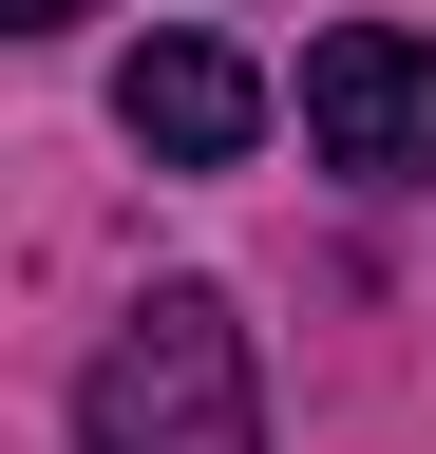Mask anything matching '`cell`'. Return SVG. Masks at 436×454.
Returning a JSON list of instances; mask_svg holds the SVG:
<instances>
[{"label": "cell", "instance_id": "1", "mask_svg": "<svg viewBox=\"0 0 436 454\" xmlns=\"http://www.w3.org/2000/svg\"><path fill=\"white\" fill-rule=\"evenodd\" d=\"M76 454H266L247 322L209 303V284H152V303L95 340V379H76Z\"/></svg>", "mask_w": 436, "mask_h": 454}, {"label": "cell", "instance_id": "2", "mask_svg": "<svg viewBox=\"0 0 436 454\" xmlns=\"http://www.w3.org/2000/svg\"><path fill=\"white\" fill-rule=\"evenodd\" d=\"M304 133H322V170H361V190H417V170H436V38L342 20L304 57Z\"/></svg>", "mask_w": 436, "mask_h": 454}, {"label": "cell", "instance_id": "3", "mask_svg": "<svg viewBox=\"0 0 436 454\" xmlns=\"http://www.w3.org/2000/svg\"><path fill=\"white\" fill-rule=\"evenodd\" d=\"M115 133H133V152H171V170H228V152L266 133V76H247L228 38H152L133 76H115Z\"/></svg>", "mask_w": 436, "mask_h": 454}, {"label": "cell", "instance_id": "4", "mask_svg": "<svg viewBox=\"0 0 436 454\" xmlns=\"http://www.w3.org/2000/svg\"><path fill=\"white\" fill-rule=\"evenodd\" d=\"M0 20H20V38H58V20H95V0H0Z\"/></svg>", "mask_w": 436, "mask_h": 454}]
</instances>
